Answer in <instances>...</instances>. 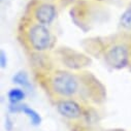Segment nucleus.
<instances>
[{
  "label": "nucleus",
  "mask_w": 131,
  "mask_h": 131,
  "mask_svg": "<svg viewBox=\"0 0 131 131\" xmlns=\"http://www.w3.org/2000/svg\"><path fill=\"white\" fill-rule=\"evenodd\" d=\"M52 90L59 96L71 97L80 88L79 80L70 72L59 71L53 74L50 81Z\"/></svg>",
  "instance_id": "nucleus-1"
},
{
  "label": "nucleus",
  "mask_w": 131,
  "mask_h": 131,
  "mask_svg": "<svg viewBox=\"0 0 131 131\" xmlns=\"http://www.w3.org/2000/svg\"><path fill=\"white\" fill-rule=\"evenodd\" d=\"M28 40L32 49L37 52H43L51 46L52 36L47 26L41 24L32 25L28 30Z\"/></svg>",
  "instance_id": "nucleus-2"
},
{
  "label": "nucleus",
  "mask_w": 131,
  "mask_h": 131,
  "mask_svg": "<svg viewBox=\"0 0 131 131\" xmlns=\"http://www.w3.org/2000/svg\"><path fill=\"white\" fill-rule=\"evenodd\" d=\"M105 62L111 67L116 69L124 68L129 62V51L123 45L111 47L104 55Z\"/></svg>",
  "instance_id": "nucleus-3"
},
{
  "label": "nucleus",
  "mask_w": 131,
  "mask_h": 131,
  "mask_svg": "<svg viewBox=\"0 0 131 131\" xmlns=\"http://www.w3.org/2000/svg\"><path fill=\"white\" fill-rule=\"evenodd\" d=\"M57 16V10L54 4L45 2L39 4L34 12V18L36 19L38 24L41 25H50L54 22Z\"/></svg>",
  "instance_id": "nucleus-4"
},
{
  "label": "nucleus",
  "mask_w": 131,
  "mask_h": 131,
  "mask_svg": "<svg viewBox=\"0 0 131 131\" xmlns=\"http://www.w3.org/2000/svg\"><path fill=\"white\" fill-rule=\"evenodd\" d=\"M57 110L65 118L77 119L82 115V110L80 105L72 100H62L57 104Z\"/></svg>",
  "instance_id": "nucleus-5"
},
{
  "label": "nucleus",
  "mask_w": 131,
  "mask_h": 131,
  "mask_svg": "<svg viewBox=\"0 0 131 131\" xmlns=\"http://www.w3.org/2000/svg\"><path fill=\"white\" fill-rule=\"evenodd\" d=\"M22 112L30 119L31 123L33 124L34 126H37V125H39L41 123V118H40L39 114L37 112H35L34 110H32V108H30V107H28L26 105H23L22 106Z\"/></svg>",
  "instance_id": "nucleus-6"
},
{
  "label": "nucleus",
  "mask_w": 131,
  "mask_h": 131,
  "mask_svg": "<svg viewBox=\"0 0 131 131\" xmlns=\"http://www.w3.org/2000/svg\"><path fill=\"white\" fill-rule=\"evenodd\" d=\"M25 98V92L20 88H14L8 92V99L12 104H18Z\"/></svg>",
  "instance_id": "nucleus-7"
},
{
  "label": "nucleus",
  "mask_w": 131,
  "mask_h": 131,
  "mask_svg": "<svg viewBox=\"0 0 131 131\" xmlns=\"http://www.w3.org/2000/svg\"><path fill=\"white\" fill-rule=\"evenodd\" d=\"M13 81H14V83H16V84L22 86L23 88H28V87H30L29 79H28V75L26 74V72L21 71V72L16 73V74L14 75V78H13Z\"/></svg>",
  "instance_id": "nucleus-8"
},
{
  "label": "nucleus",
  "mask_w": 131,
  "mask_h": 131,
  "mask_svg": "<svg viewBox=\"0 0 131 131\" xmlns=\"http://www.w3.org/2000/svg\"><path fill=\"white\" fill-rule=\"evenodd\" d=\"M120 24L123 28L131 30V7H128L120 18Z\"/></svg>",
  "instance_id": "nucleus-9"
},
{
  "label": "nucleus",
  "mask_w": 131,
  "mask_h": 131,
  "mask_svg": "<svg viewBox=\"0 0 131 131\" xmlns=\"http://www.w3.org/2000/svg\"><path fill=\"white\" fill-rule=\"evenodd\" d=\"M0 64H1L2 68H5L6 64H7V58H6V54L4 53V51L0 52Z\"/></svg>",
  "instance_id": "nucleus-10"
}]
</instances>
